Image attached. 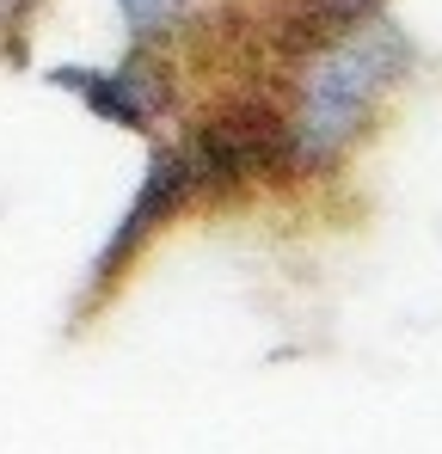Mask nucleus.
<instances>
[{"label":"nucleus","mask_w":442,"mask_h":454,"mask_svg":"<svg viewBox=\"0 0 442 454\" xmlns=\"http://www.w3.org/2000/svg\"><path fill=\"white\" fill-rule=\"evenodd\" d=\"M412 62L418 50L387 12H368L357 25L332 31L326 43H313L307 56H295L277 86L283 129H289V184L332 178L357 153L381 105L406 86Z\"/></svg>","instance_id":"1"},{"label":"nucleus","mask_w":442,"mask_h":454,"mask_svg":"<svg viewBox=\"0 0 442 454\" xmlns=\"http://www.w3.org/2000/svg\"><path fill=\"white\" fill-rule=\"evenodd\" d=\"M50 86L56 92H74L99 123L111 129H130V136H147L160 142V123L178 117V68H172V43H130L117 68H50Z\"/></svg>","instance_id":"2"},{"label":"nucleus","mask_w":442,"mask_h":454,"mask_svg":"<svg viewBox=\"0 0 442 454\" xmlns=\"http://www.w3.org/2000/svg\"><path fill=\"white\" fill-rule=\"evenodd\" d=\"M185 209H197V178H191V160H185L178 136H172V142H154V148H147L142 184H136L130 209L111 222L105 246H99V258H92V277H86V307L105 301V295L130 277V264L142 258L147 239H154L160 227H172Z\"/></svg>","instance_id":"3"},{"label":"nucleus","mask_w":442,"mask_h":454,"mask_svg":"<svg viewBox=\"0 0 442 454\" xmlns=\"http://www.w3.org/2000/svg\"><path fill=\"white\" fill-rule=\"evenodd\" d=\"M123 19V43H178L197 31V0H111Z\"/></svg>","instance_id":"4"}]
</instances>
